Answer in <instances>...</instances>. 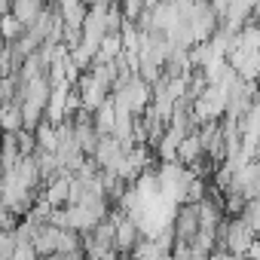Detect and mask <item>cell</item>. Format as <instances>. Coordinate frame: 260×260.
I'll list each match as a JSON object with an SVG mask.
<instances>
[{
	"label": "cell",
	"instance_id": "7",
	"mask_svg": "<svg viewBox=\"0 0 260 260\" xmlns=\"http://www.w3.org/2000/svg\"><path fill=\"white\" fill-rule=\"evenodd\" d=\"M34 138H37V150L55 153V147H58V128H55V122L43 119V122L34 128Z\"/></svg>",
	"mask_w": 260,
	"mask_h": 260
},
{
	"label": "cell",
	"instance_id": "6",
	"mask_svg": "<svg viewBox=\"0 0 260 260\" xmlns=\"http://www.w3.org/2000/svg\"><path fill=\"white\" fill-rule=\"evenodd\" d=\"M92 119H95L98 135H113V122H116V107H113V101L107 98L101 107H95V110H92Z\"/></svg>",
	"mask_w": 260,
	"mask_h": 260
},
{
	"label": "cell",
	"instance_id": "8",
	"mask_svg": "<svg viewBox=\"0 0 260 260\" xmlns=\"http://www.w3.org/2000/svg\"><path fill=\"white\" fill-rule=\"evenodd\" d=\"M248 260H260V236L254 239V245L248 248Z\"/></svg>",
	"mask_w": 260,
	"mask_h": 260
},
{
	"label": "cell",
	"instance_id": "4",
	"mask_svg": "<svg viewBox=\"0 0 260 260\" xmlns=\"http://www.w3.org/2000/svg\"><path fill=\"white\" fill-rule=\"evenodd\" d=\"M10 7H13V16H16L25 28L34 25V22L43 16V10H46L43 0H10Z\"/></svg>",
	"mask_w": 260,
	"mask_h": 260
},
{
	"label": "cell",
	"instance_id": "3",
	"mask_svg": "<svg viewBox=\"0 0 260 260\" xmlns=\"http://www.w3.org/2000/svg\"><path fill=\"white\" fill-rule=\"evenodd\" d=\"M125 150H128V144H122L116 135H101L92 159L98 162V169H113L116 172L122 166V159H125Z\"/></svg>",
	"mask_w": 260,
	"mask_h": 260
},
{
	"label": "cell",
	"instance_id": "5",
	"mask_svg": "<svg viewBox=\"0 0 260 260\" xmlns=\"http://www.w3.org/2000/svg\"><path fill=\"white\" fill-rule=\"evenodd\" d=\"M0 128H4V132H22V128H25L22 104L10 101V104H4V107H0Z\"/></svg>",
	"mask_w": 260,
	"mask_h": 260
},
{
	"label": "cell",
	"instance_id": "1",
	"mask_svg": "<svg viewBox=\"0 0 260 260\" xmlns=\"http://www.w3.org/2000/svg\"><path fill=\"white\" fill-rule=\"evenodd\" d=\"M257 233L239 217V214H226L220 233H217V248L223 251H233V254H248V248L254 245Z\"/></svg>",
	"mask_w": 260,
	"mask_h": 260
},
{
	"label": "cell",
	"instance_id": "9",
	"mask_svg": "<svg viewBox=\"0 0 260 260\" xmlns=\"http://www.w3.org/2000/svg\"><path fill=\"white\" fill-rule=\"evenodd\" d=\"M0 141H4V128H0Z\"/></svg>",
	"mask_w": 260,
	"mask_h": 260
},
{
	"label": "cell",
	"instance_id": "10",
	"mask_svg": "<svg viewBox=\"0 0 260 260\" xmlns=\"http://www.w3.org/2000/svg\"><path fill=\"white\" fill-rule=\"evenodd\" d=\"M125 260H135V257H125Z\"/></svg>",
	"mask_w": 260,
	"mask_h": 260
},
{
	"label": "cell",
	"instance_id": "2",
	"mask_svg": "<svg viewBox=\"0 0 260 260\" xmlns=\"http://www.w3.org/2000/svg\"><path fill=\"white\" fill-rule=\"evenodd\" d=\"M113 220H116V254H119V257H132V251H135L138 242L144 239L141 226L128 217V214H122L119 208H113Z\"/></svg>",
	"mask_w": 260,
	"mask_h": 260
}]
</instances>
